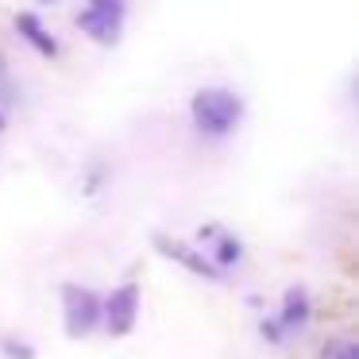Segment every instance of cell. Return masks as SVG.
<instances>
[{"instance_id": "cell-1", "label": "cell", "mask_w": 359, "mask_h": 359, "mask_svg": "<svg viewBox=\"0 0 359 359\" xmlns=\"http://www.w3.org/2000/svg\"><path fill=\"white\" fill-rule=\"evenodd\" d=\"M189 116H194V128L209 140H224L240 128L243 120V97L232 93V89H197L194 101H189Z\"/></svg>"}, {"instance_id": "cell-2", "label": "cell", "mask_w": 359, "mask_h": 359, "mask_svg": "<svg viewBox=\"0 0 359 359\" xmlns=\"http://www.w3.org/2000/svg\"><path fill=\"white\" fill-rule=\"evenodd\" d=\"M62 325H66V336H74V340L89 336L101 325V297L89 286L66 282L62 286Z\"/></svg>"}, {"instance_id": "cell-3", "label": "cell", "mask_w": 359, "mask_h": 359, "mask_svg": "<svg viewBox=\"0 0 359 359\" xmlns=\"http://www.w3.org/2000/svg\"><path fill=\"white\" fill-rule=\"evenodd\" d=\"M124 16H128V8L120 4V0H93V4H86V8L78 12V27H81V32H86L93 43L112 47V43H120Z\"/></svg>"}, {"instance_id": "cell-4", "label": "cell", "mask_w": 359, "mask_h": 359, "mask_svg": "<svg viewBox=\"0 0 359 359\" xmlns=\"http://www.w3.org/2000/svg\"><path fill=\"white\" fill-rule=\"evenodd\" d=\"M305 325H309V294H305L302 286H290L286 294H282V313L263 325V336L271 344H286L290 336L302 332Z\"/></svg>"}, {"instance_id": "cell-5", "label": "cell", "mask_w": 359, "mask_h": 359, "mask_svg": "<svg viewBox=\"0 0 359 359\" xmlns=\"http://www.w3.org/2000/svg\"><path fill=\"white\" fill-rule=\"evenodd\" d=\"M101 320L112 336H128L140 320V286L135 282H124L116 286L109 297L101 302Z\"/></svg>"}, {"instance_id": "cell-6", "label": "cell", "mask_w": 359, "mask_h": 359, "mask_svg": "<svg viewBox=\"0 0 359 359\" xmlns=\"http://www.w3.org/2000/svg\"><path fill=\"white\" fill-rule=\"evenodd\" d=\"M155 243H158V251H163V255H170V259H178V263H186L189 271L205 274L209 282H224V274H220L217 266H212L197 248H189V243H182V240H166V236H155Z\"/></svg>"}, {"instance_id": "cell-7", "label": "cell", "mask_w": 359, "mask_h": 359, "mask_svg": "<svg viewBox=\"0 0 359 359\" xmlns=\"http://www.w3.org/2000/svg\"><path fill=\"white\" fill-rule=\"evenodd\" d=\"M16 32L24 35V39L32 43V47L39 50V55H50V58L58 55V43H55V35H50L47 27H43V20L35 16V12H20V16H16Z\"/></svg>"}, {"instance_id": "cell-8", "label": "cell", "mask_w": 359, "mask_h": 359, "mask_svg": "<svg viewBox=\"0 0 359 359\" xmlns=\"http://www.w3.org/2000/svg\"><path fill=\"white\" fill-rule=\"evenodd\" d=\"M0 348L8 351V359H35V351L27 344H12V340H0Z\"/></svg>"}, {"instance_id": "cell-9", "label": "cell", "mask_w": 359, "mask_h": 359, "mask_svg": "<svg viewBox=\"0 0 359 359\" xmlns=\"http://www.w3.org/2000/svg\"><path fill=\"white\" fill-rule=\"evenodd\" d=\"M328 359H359V355H355V344H351V340H340L332 351H328Z\"/></svg>"}, {"instance_id": "cell-10", "label": "cell", "mask_w": 359, "mask_h": 359, "mask_svg": "<svg viewBox=\"0 0 359 359\" xmlns=\"http://www.w3.org/2000/svg\"><path fill=\"white\" fill-rule=\"evenodd\" d=\"M0 128H4V112H0Z\"/></svg>"}]
</instances>
